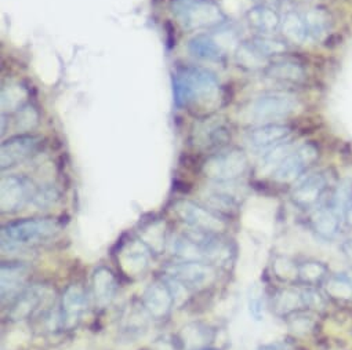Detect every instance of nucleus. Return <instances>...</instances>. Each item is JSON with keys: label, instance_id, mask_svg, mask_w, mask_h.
Returning a JSON list of instances; mask_svg holds the SVG:
<instances>
[{"label": "nucleus", "instance_id": "6e6552de", "mask_svg": "<svg viewBox=\"0 0 352 350\" xmlns=\"http://www.w3.org/2000/svg\"><path fill=\"white\" fill-rule=\"evenodd\" d=\"M319 157V149L312 142H305L298 148H293L282 161L274 168L271 175L276 183L289 184L298 178L301 174Z\"/></svg>", "mask_w": 352, "mask_h": 350}, {"label": "nucleus", "instance_id": "ddd939ff", "mask_svg": "<svg viewBox=\"0 0 352 350\" xmlns=\"http://www.w3.org/2000/svg\"><path fill=\"white\" fill-rule=\"evenodd\" d=\"M292 134L293 131L289 126L267 123L248 131L245 141L250 146V149L267 153L279 145L290 142Z\"/></svg>", "mask_w": 352, "mask_h": 350}, {"label": "nucleus", "instance_id": "f8f14e48", "mask_svg": "<svg viewBox=\"0 0 352 350\" xmlns=\"http://www.w3.org/2000/svg\"><path fill=\"white\" fill-rule=\"evenodd\" d=\"M329 185V178L323 171H316L298 178L292 192V199L301 210H315Z\"/></svg>", "mask_w": 352, "mask_h": 350}, {"label": "nucleus", "instance_id": "2f4dec72", "mask_svg": "<svg viewBox=\"0 0 352 350\" xmlns=\"http://www.w3.org/2000/svg\"><path fill=\"white\" fill-rule=\"evenodd\" d=\"M27 98V91L20 84H9L2 90V110H19L24 106V101Z\"/></svg>", "mask_w": 352, "mask_h": 350}, {"label": "nucleus", "instance_id": "393cba45", "mask_svg": "<svg viewBox=\"0 0 352 350\" xmlns=\"http://www.w3.org/2000/svg\"><path fill=\"white\" fill-rule=\"evenodd\" d=\"M274 312L278 316L289 317L305 309L304 291L296 288H283L278 291L272 299Z\"/></svg>", "mask_w": 352, "mask_h": 350}, {"label": "nucleus", "instance_id": "aec40b11", "mask_svg": "<svg viewBox=\"0 0 352 350\" xmlns=\"http://www.w3.org/2000/svg\"><path fill=\"white\" fill-rule=\"evenodd\" d=\"M264 72L267 78L280 83L300 84L305 79V71L302 65L294 60H276L267 65Z\"/></svg>", "mask_w": 352, "mask_h": 350}, {"label": "nucleus", "instance_id": "a19ab883", "mask_svg": "<svg viewBox=\"0 0 352 350\" xmlns=\"http://www.w3.org/2000/svg\"><path fill=\"white\" fill-rule=\"evenodd\" d=\"M201 350H217V349H212V347H205V349H201Z\"/></svg>", "mask_w": 352, "mask_h": 350}, {"label": "nucleus", "instance_id": "6ab92c4d", "mask_svg": "<svg viewBox=\"0 0 352 350\" xmlns=\"http://www.w3.org/2000/svg\"><path fill=\"white\" fill-rule=\"evenodd\" d=\"M342 217L329 203L326 206H318L311 217L312 229L315 233L326 240L334 239L341 229Z\"/></svg>", "mask_w": 352, "mask_h": 350}, {"label": "nucleus", "instance_id": "e433bc0d", "mask_svg": "<svg viewBox=\"0 0 352 350\" xmlns=\"http://www.w3.org/2000/svg\"><path fill=\"white\" fill-rule=\"evenodd\" d=\"M289 325L292 329H294L298 334H304L312 329L314 327V320L309 314H302L301 312H297L289 317Z\"/></svg>", "mask_w": 352, "mask_h": 350}, {"label": "nucleus", "instance_id": "58836bf2", "mask_svg": "<svg viewBox=\"0 0 352 350\" xmlns=\"http://www.w3.org/2000/svg\"><path fill=\"white\" fill-rule=\"evenodd\" d=\"M257 350H296V346L292 340L280 339V340H275V342H271V343L261 345Z\"/></svg>", "mask_w": 352, "mask_h": 350}, {"label": "nucleus", "instance_id": "20e7f679", "mask_svg": "<svg viewBox=\"0 0 352 350\" xmlns=\"http://www.w3.org/2000/svg\"><path fill=\"white\" fill-rule=\"evenodd\" d=\"M60 225L53 218H28L10 222L2 228V250L41 243L54 236Z\"/></svg>", "mask_w": 352, "mask_h": 350}, {"label": "nucleus", "instance_id": "7c9ffc66", "mask_svg": "<svg viewBox=\"0 0 352 350\" xmlns=\"http://www.w3.org/2000/svg\"><path fill=\"white\" fill-rule=\"evenodd\" d=\"M308 38L319 39L329 28V17L323 10L314 9L304 16Z\"/></svg>", "mask_w": 352, "mask_h": 350}, {"label": "nucleus", "instance_id": "412c9836", "mask_svg": "<svg viewBox=\"0 0 352 350\" xmlns=\"http://www.w3.org/2000/svg\"><path fill=\"white\" fill-rule=\"evenodd\" d=\"M188 50L194 57L202 61L220 62L226 57V51L220 42L209 34H199L194 36L188 43Z\"/></svg>", "mask_w": 352, "mask_h": 350}, {"label": "nucleus", "instance_id": "4468645a", "mask_svg": "<svg viewBox=\"0 0 352 350\" xmlns=\"http://www.w3.org/2000/svg\"><path fill=\"white\" fill-rule=\"evenodd\" d=\"M230 128L220 119H206L197 124L192 131L194 145L204 150H221L223 146L230 141Z\"/></svg>", "mask_w": 352, "mask_h": 350}, {"label": "nucleus", "instance_id": "cd10ccee", "mask_svg": "<svg viewBox=\"0 0 352 350\" xmlns=\"http://www.w3.org/2000/svg\"><path fill=\"white\" fill-rule=\"evenodd\" d=\"M327 294L337 299H352V273H337L327 279Z\"/></svg>", "mask_w": 352, "mask_h": 350}, {"label": "nucleus", "instance_id": "2eb2a0df", "mask_svg": "<svg viewBox=\"0 0 352 350\" xmlns=\"http://www.w3.org/2000/svg\"><path fill=\"white\" fill-rule=\"evenodd\" d=\"M151 254V248L141 239H134L123 243L118 253V259L120 268L127 276H140L146 270Z\"/></svg>", "mask_w": 352, "mask_h": 350}, {"label": "nucleus", "instance_id": "39448f33", "mask_svg": "<svg viewBox=\"0 0 352 350\" xmlns=\"http://www.w3.org/2000/svg\"><path fill=\"white\" fill-rule=\"evenodd\" d=\"M300 108V102L296 97L275 93L265 94L256 98L248 108V119L256 123L267 124L276 120H283L296 113Z\"/></svg>", "mask_w": 352, "mask_h": 350}, {"label": "nucleus", "instance_id": "c756f323", "mask_svg": "<svg viewBox=\"0 0 352 350\" xmlns=\"http://www.w3.org/2000/svg\"><path fill=\"white\" fill-rule=\"evenodd\" d=\"M280 27L286 38L292 42H304L308 38L304 16L297 13H287L282 20Z\"/></svg>", "mask_w": 352, "mask_h": 350}, {"label": "nucleus", "instance_id": "f257e3e1", "mask_svg": "<svg viewBox=\"0 0 352 350\" xmlns=\"http://www.w3.org/2000/svg\"><path fill=\"white\" fill-rule=\"evenodd\" d=\"M173 94L179 108L206 113L220 101V84L209 69L183 65L173 72Z\"/></svg>", "mask_w": 352, "mask_h": 350}, {"label": "nucleus", "instance_id": "5701e85b", "mask_svg": "<svg viewBox=\"0 0 352 350\" xmlns=\"http://www.w3.org/2000/svg\"><path fill=\"white\" fill-rule=\"evenodd\" d=\"M216 332L212 327L202 323H191L180 332V343L186 350H201L209 347Z\"/></svg>", "mask_w": 352, "mask_h": 350}, {"label": "nucleus", "instance_id": "4be33fe9", "mask_svg": "<svg viewBox=\"0 0 352 350\" xmlns=\"http://www.w3.org/2000/svg\"><path fill=\"white\" fill-rule=\"evenodd\" d=\"M118 291L116 276L108 268H98L93 275V294L96 303L101 307L109 305Z\"/></svg>", "mask_w": 352, "mask_h": 350}, {"label": "nucleus", "instance_id": "a878e982", "mask_svg": "<svg viewBox=\"0 0 352 350\" xmlns=\"http://www.w3.org/2000/svg\"><path fill=\"white\" fill-rule=\"evenodd\" d=\"M248 21L253 30L261 34H272L282 25L279 14L268 6L253 8L248 13Z\"/></svg>", "mask_w": 352, "mask_h": 350}, {"label": "nucleus", "instance_id": "9b49d317", "mask_svg": "<svg viewBox=\"0 0 352 350\" xmlns=\"http://www.w3.org/2000/svg\"><path fill=\"white\" fill-rule=\"evenodd\" d=\"M43 139L39 135H16L6 139L0 149V167L8 170L31 159L42 148Z\"/></svg>", "mask_w": 352, "mask_h": 350}, {"label": "nucleus", "instance_id": "1a4fd4ad", "mask_svg": "<svg viewBox=\"0 0 352 350\" xmlns=\"http://www.w3.org/2000/svg\"><path fill=\"white\" fill-rule=\"evenodd\" d=\"M173 209L179 218L194 231L220 235L227 228V222L221 217L194 202L179 200Z\"/></svg>", "mask_w": 352, "mask_h": 350}, {"label": "nucleus", "instance_id": "72a5a7b5", "mask_svg": "<svg viewBox=\"0 0 352 350\" xmlns=\"http://www.w3.org/2000/svg\"><path fill=\"white\" fill-rule=\"evenodd\" d=\"M252 42L267 58L275 57V56H279V54H285V51L287 50L285 42L278 40V39H272V38H268V36H258V38L253 39Z\"/></svg>", "mask_w": 352, "mask_h": 350}, {"label": "nucleus", "instance_id": "a211bd4d", "mask_svg": "<svg viewBox=\"0 0 352 350\" xmlns=\"http://www.w3.org/2000/svg\"><path fill=\"white\" fill-rule=\"evenodd\" d=\"M87 307V294L80 284L69 285L61 299L60 323L65 328H72L79 321Z\"/></svg>", "mask_w": 352, "mask_h": 350}, {"label": "nucleus", "instance_id": "dca6fc26", "mask_svg": "<svg viewBox=\"0 0 352 350\" xmlns=\"http://www.w3.org/2000/svg\"><path fill=\"white\" fill-rule=\"evenodd\" d=\"M174 303V294L168 283L164 281H155L149 284V287L145 290L142 295L144 309L151 317L156 320L164 318L170 313Z\"/></svg>", "mask_w": 352, "mask_h": 350}, {"label": "nucleus", "instance_id": "f03ea898", "mask_svg": "<svg viewBox=\"0 0 352 350\" xmlns=\"http://www.w3.org/2000/svg\"><path fill=\"white\" fill-rule=\"evenodd\" d=\"M173 254L182 261L204 262L213 266H226L232 262L235 250L232 244L217 233L188 231L179 235L171 244Z\"/></svg>", "mask_w": 352, "mask_h": 350}, {"label": "nucleus", "instance_id": "b1692460", "mask_svg": "<svg viewBox=\"0 0 352 350\" xmlns=\"http://www.w3.org/2000/svg\"><path fill=\"white\" fill-rule=\"evenodd\" d=\"M45 298V290L43 287L35 285L32 288L24 290L13 303V307L9 313L10 318L13 320H24L28 318L34 312L39 309V305L42 303Z\"/></svg>", "mask_w": 352, "mask_h": 350}, {"label": "nucleus", "instance_id": "c9c22d12", "mask_svg": "<svg viewBox=\"0 0 352 350\" xmlns=\"http://www.w3.org/2000/svg\"><path fill=\"white\" fill-rule=\"evenodd\" d=\"M39 123V113L32 105H24L16 110V127L23 131L32 130Z\"/></svg>", "mask_w": 352, "mask_h": 350}, {"label": "nucleus", "instance_id": "7ed1b4c3", "mask_svg": "<svg viewBox=\"0 0 352 350\" xmlns=\"http://www.w3.org/2000/svg\"><path fill=\"white\" fill-rule=\"evenodd\" d=\"M173 13L186 31H202L226 24L227 16L214 0H180Z\"/></svg>", "mask_w": 352, "mask_h": 350}, {"label": "nucleus", "instance_id": "423d86ee", "mask_svg": "<svg viewBox=\"0 0 352 350\" xmlns=\"http://www.w3.org/2000/svg\"><path fill=\"white\" fill-rule=\"evenodd\" d=\"M248 157L243 150L232 148L219 150L204 164V174L214 183H234L246 172Z\"/></svg>", "mask_w": 352, "mask_h": 350}, {"label": "nucleus", "instance_id": "f704fd0d", "mask_svg": "<svg viewBox=\"0 0 352 350\" xmlns=\"http://www.w3.org/2000/svg\"><path fill=\"white\" fill-rule=\"evenodd\" d=\"M60 200V194L56 187L46 185L41 187L39 189L35 191V195L32 198V205L41 210H45L47 207L54 206Z\"/></svg>", "mask_w": 352, "mask_h": 350}, {"label": "nucleus", "instance_id": "9d476101", "mask_svg": "<svg viewBox=\"0 0 352 350\" xmlns=\"http://www.w3.org/2000/svg\"><path fill=\"white\" fill-rule=\"evenodd\" d=\"M36 188L24 175H8L0 183V210L3 214L16 213L32 202Z\"/></svg>", "mask_w": 352, "mask_h": 350}, {"label": "nucleus", "instance_id": "ea45409f", "mask_svg": "<svg viewBox=\"0 0 352 350\" xmlns=\"http://www.w3.org/2000/svg\"><path fill=\"white\" fill-rule=\"evenodd\" d=\"M342 221H345L348 225L352 226V200H351V202L348 203V206L344 209Z\"/></svg>", "mask_w": 352, "mask_h": 350}, {"label": "nucleus", "instance_id": "0eeeda50", "mask_svg": "<svg viewBox=\"0 0 352 350\" xmlns=\"http://www.w3.org/2000/svg\"><path fill=\"white\" fill-rule=\"evenodd\" d=\"M167 279L179 283L187 291H201L212 285L217 277L213 265L194 261H182L170 265L167 269Z\"/></svg>", "mask_w": 352, "mask_h": 350}, {"label": "nucleus", "instance_id": "473e14b6", "mask_svg": "<svg viewBox=\"0 0 352 350\" xmlns=\"http://www.w3.org/2000/svg\"><path fill=\"white\" fill-rule=\"evenodd\" d=\"M141 240L151 248L152 253L162 250L164 244V228L162 222H151L141 231Z\"/></svg>", "mask_w": 352, "mask_h": 350}, {"label": "nucleus", "instance_id": "f3484780", "mask_svg": "<svg viewBox=\"0 0 352 350\" xmlns=\"http://www.w3.org/2000/svg\"><path fill=\"white\" fill-rule=\"evenodd\" d=\"M30 268L21 262H3L0 270V290L2 302L14 301L23 291L27 283Z\"/></svg>", "mask_w": 352, "mask_h": 350}, {"label": "nucleus", "instance_id": "bb28decb", "mask_svg": "<svg viewBox=\"0 0 352 350\" xmlns=\"http://www.w3.org/2000/svg\"><path fill=\"white\" fill-rule=\"evenodd\" d=\"M298 279L307 287H315L329 279V269L318 261H307L298 265Z\"/></svg>", "mask_w": 352, "mask_h": 350}, {"label": "nucleus", "instance_id": "c85d7f7f", "mask_svg": "<svg viewBox=\"0 0 352 350\" xmlns=\"http://www.w3.org/2000/svg\"><path fill=\"white\" fill-rule=\"evenodd\" d=\"M267 57L253 45V42H248L239 46L236 53V61L239 67L246 69H258L267 62Z\"/></svg>", "mask_w": 352, "mask_h": 350}, {"label": "nucleus", "instance_id": "4c0bfd02", "mask_svg": "<svg viewBox=\"0 0 352 350\" xmlns=\"http://www.w3.org/2000/svg\"><path fill=\"white\" fill-rule=\"evenodd\" d=\"M249 310L254 320H261L264 317V299L257 288H254L249 295Z\"/></svg>", "mask_w": 352, "mask_h": 350}]
</instances>
